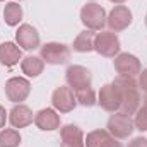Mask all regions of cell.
<instances>
[{
    "mask_svg": "<svg viewBox=\"0 0 147 147\" xmlns=\"http://www.w3.org/2000/svg\"><path fill=\"white\" fill-rule=\"evenodd\" d=\"M146 26H147V14H146Z\"/></svg>",
    "mask_w": 147,
    "mask_h": 147,
    "instance_id": "f546056e",
    "label": "cell"
},
{
    "mask_svg": "<svg viewBox=\"0 0 147 147\" xmlns=\"http://www.w3.org/2000/svg\"><path fill=\"white\" fill-rule=\"evenodd\" d=\"M0 2H3V0H0Z\"/></svg>",
    "mask_w": 147,
    "mask_h": 147,
    "instance_id": "4dcf8cb0",
    "label": "cell"
},
{
    "mask_svg": "<svg viewBox=\"0 0 147 147\" xmlns=\"http://www.w3.org/2000/svg\"><path fill=\"white\" fill-rule=\"evenodd\" d=\"M75 94V99L79 105L86 106V108H91L98 103L96 99V94H94V89L92 87H84V89H79V91H74Z\"/></svg>",
    "mask_w": 147,
    "mask_h": 147,
    "instance_id": "44dd1931",
    "label": "cell"
},
{
    "mask_svg": "<svg viewBox=\"0 0 147 147\" xmlns=\"http://www.w3.org/2000/svg\"><path fill=\"white\" fill-rule=\"evenodd\" d=\"M120 48H121L120 38L113 31H99L94 36V51L99 53L101 57L115 58L120 53Z\"/></svg>",
    "mask_w": 147,
    "mask_h": 147,
    "instance_id": "277c9868",
    "label": "cell"
},
{
    "mask_svg": "<svg viewBox=\"0 0 147 147\" xmlns=\"http://www.w3.org/2000/svg\"><path fill=\"white\" fill-rule=\"evenodd\" d=\"M9 121L14 128H24L28 125H31L34 121V116H33V110L22 103L16 105L10 113H9Z\"/></svg>",
    "mask_w": 147,
    "mask_h": 147,
    "instance_id": "5bb4252c",
    "label": "cell"
},
{
    "mask_svg": "<svg viewBox=\"0 0 147 147\" xmlns=\"http://www.w3.org/2000/svg\"><path fill=\"white\" fill-rule=\"evenodd\" d=\"M115 70L121 77H137L142 72L140 60L132 53H118L115 57Z\"/></svg>",
    "mask_w": 147,
    "mask_h": 147,
    "instance_id": "ba28073f",
    "label": "cell"
},
{
    "mask_svg": "<svg viewBox=\"0 0 147 147\" xmlns=\"http://www.w3.org/2000/svg\"><path fill=\"white\" fill-rule=\"evenodd\" d=\"M21 140V134L16 128H3L0 132V147H19Z\"/></svg>",
    "mask_w": 147,
    "mask_h": 147,
    "instance_id": "ffe728a7",
    "label": "cell"
},
{
    "mask_svg": "<svg viewBox=\"0 0 147 147\" xmlns=\"http://www.w3.org/2000/svg\"><path fill=\"white\" fill-rule=\"evenodd\" d=\"M139 89H142L144 92H147V69L139 74Z\"/></svg>",
    "mask_w": 147,
    "mask_h": 147,
    "instance_id": "cb8c5ba5",
    "label": "cell"
},
{
    "mask_svg": "<svg viewBox=\"0 0 147 147\" xmlns=\"http://www.w3.org/2000/svg\"><path fill=\"white\" fill-rule=\"evenodd\" d=\"M65 80L72 91H79L84 87H91L92 75L89 72V69H86L82 65H70L65 72Z\"/></svg>",
    "mask_w": 147,
    "mask_h": 147,
    "instance_id": "30bf717a",
    "label": "cell"
},
{
    "mask_svg": "<svg viewBox=\"0 0 147 147\" xmlns=\"http://www.w3.org/2000/svg\"><path fill=\"white\" fill-rule=\"evenodd\" d=\"M16 41L22 50H36L39 48V33L34 26L31 24H21L16 31Z\"/></svg>",
    "mask_w": 147,
    "mask_h": 147,
    "instance_id": "7c38bea8",
    "label": "cell"
},
{
    "mask_svg": "<svg viewBox=\"0 0 147 147\" xmlns=\"http://www.w3.org/2000/svg\"><path fill=\"white\" fill-rule=\"evenodd\" d=\"M108 134L115 139H128L132 135V132L135 130L134 120L130 115H123V113H113L108 120Z\"/></svg>",
    "mask_w": 147,
    "mask_h": 147,
    "instance_id": "5b68a950",
    "label": "cell"
},
{
    "mask_svg": "<svg viewBox=\"0 0 147 147\" xmlns=\"http://www.w3.org/2000/svg\"><path fill=\"white\" fill-rule=\"evenodd\" d=\"M31 94V84L28 79L24 77H10L5 82V96L9 101L19 105L22 101L28 99V96Z\"/></svg>",
    "mask_w": 147,
    "mask_h": 147,
    "instance_id": "8992f818",
    "label": "cell"
},
{
    "mask_svg": "<svg viewBox=\"0 0 147 147\" xmlns=\"http://www.w3.org/2000/svg\"><path fill=\"white\" fill-rule=\"evenodd\" d=\"M94 33L86 29L82 33H79L77 38L74 39V50L79 51V53H89L94 50Z\"/></svg>",
    "mask_w": 147,
    "mask_h": 147,
    "instance_id": "ac0fdd59",
    "label": "cell"
},
{
    "mask_svg": "<svg viewBox=\"0 0 147 147\" xmlns=\"http://www.w3.org/2000/svg\"><path fill=\"white\" fill-rule=\"evenodd\" d=\"M144 105L147 106V92H146V96H144Z\"/></svg>",
    "mask_w": 147,
    "mask_h": 147,
    "instance_id": "f1b7e54d",
    "label": "cell"
},
{
    "mask_svg": "<svg viewBox=\"0 0 147 147\" xmlns=\"http://www.w3.org/2000/svg\"><path fill=\"white\" fill-rule=\"evenodd\" d=\"M106 10L96 2H89L80 9V21L89 31H103V28L106 26Z\"/></svg>",
    "mask_w": 147,
    "mask_h": 147,
    "instance_id": "7a4b0ae2",
    "label": "cell"
},
{
    "mask_svg": "<svg viewBox=\"0 0 147 147\" xmlns=\"http://www.w3.org/2000/svg\"><path fill=\"white\" fill-rule=\"evenodd\" d=\"M51 105H53V110L60 113H70L77 106V99L69 86H60L51 94Z\"/></svg>",
    "mask_w": 147,
    "mask_h": 147,
    "instance_id": "9c48e42d",
    "label": "cell"
},
{
    "mask_svg": "<svg viewBox=\"0 0 147 147\" xmlns=\"http://www.w3.org/2000/svg\"><path fill=\"white\" fill-rule=\"evenodd\" d=\"M22 19V7L17 2H9L5 3L3 9V21L7 26H17Z\"/></svg>",
    "mask_w": 147,
    "mask_h": 147,
    "instance_id": "d6986e66",
    "label": "cell"
},
{
    "mask_svg": "<svg viewBox=\"0 0 147 147\" xmlns=\"http://www.w3.org/2000/svg\"><path fill=\"white\" fill-rule=\"evenodd\" d=\"M43 69H45V60L41 57H34V55H29L26 58L21 60V70L22 74H26L28 77H38L43 74Z\"/></svg>",
    "mask_w": 147,
    "mask_h": 147,
    "instance_id": "e0dca14e",
    "label": "cell"
},
{
    "mask_svg": "<svg viewBox=\"0 0 147 147\" xmlns=\"http://www.w3.org/2000/svg\"><path fill=\"white\" fill-rule=\"evenodd\" d=\"M19 60H22V51L19 48V45L12 43V41H5L0 45V63L5 67H14L19 63Z\"/></svg>",
    "mask_w": 147,
    "mask_h": 147,
    "instance_id": "2e32d148",
    "label": "cell"
},
{
    "mask_svg": "<svg viewBox=\"0 0 147 147\" xmlns=\"http://www.w3.org/2000/svg\"><path fill=\"white\" fill-rule=\"evenodd\" d=\"M60 147H86L84 132L77 125H65L60 128Z\"/></svg>",
    "mask_w": 147,
    "mask_h": 147,
    "instance_id": "9a60e30c",
    "label": "cell"
},
{
    "mask_svg": "<svg viewBox=\"0 0 147 147\" xmlns=\"http://www.w3.org/2000/svg\"><path fill=\"white\" fill-rule=\"evenodd\" d=\"M111 137L110 134H108V130H92V132H89L87 134V137L84 139V142H86V147H101V144Z\"/></svg>",
    "mask_w": 147,
    "mask_h": 147,
    "instance_id": "7402d4cb",
    "label": "cell"
},
{
    "mask_svg": "<svg viewBox=\"0 0 147 147\" xmlns=\"http://www.w3.org/2000/svg\"><path fill=\"white\" fill-rule=\"evenodd\" d=\"M101 147H123V146H121V142H118V139H115V137H108V139L101 144Z\"/></svg>",
    "mask_w": 147,
    "mask_h": 147,
    "instance_id": "484cf974",
    "label": "cell"
},
{
    "mask_svg": "<svg viewBox=\"0 0 147 147\" xmlns=\"http://www.w3.org/2000/svg\"><path fill=\"white\" fill-rule=\"evenodd\" d=\"M5 121H7V111H5V108L0 105V128L5 127Z\"/></svg>",
    "mask_w": 147,
    "mask_h": 147,
    "instance_id": "4316f807",
    "label": "cell"
},
{
    "mask_svg": "<svg viewBox=\"0 0 147 147\" xmlns=\"http://www.w3.org/2000/svg\"><path fill=\"white\" fill-rule=\"evenodd\" d=\"M132 19H134L132 10L127 5H115L111 9V12L108 14L106 24L110 26V31L120 33V31H125L132 24Z\"/></svg>",
    "mask_w": 147,
    "mask_h": 147,
    "instance_id": "52a82bcc",
    "label": "cell"
},
{
    "mask_svg": "<svg viewBox=\"0 0 147 147\" xmlns=\"http://www.w3.org/2000/svg\"><path fill=\"white\" fill-rule=\"evenodd\" d=\"M110 2H113V3H116V5H121V3H125L127 0H110Z\"/></svg>",
    "mask_w": 147,
    "mask_h": 147,
    "instance_id": "83f0119b",
    "label": "cell"
},
{
    "mask_svg": "<svg viewBox=\"0 0 147 147\" xmlns=\"http://www.w3.org/2000/svg\"><path fill=\"white\" fill-rule=\"evenodd\" d=\"M135 118H134V125L139 132H147V106H140L139 110L134 113Z\"/></svg>",
    "mask_w": 147,
    "mask_h": 147,
    "instance_id": "603a6c76",
    "label": "cell"
},
{
    "mask_svg": "<svg viewBox=\"0 0 147 147\" xmlns=\"http://www.w3.org/2000/svg\"><path fill=\"white\" fill-rule=\"evenodd\" d=\"M113 84L118 87L120 99H121L118 113L134 115L140 108V89H139V84L132 77H121V75H118L113 80Z\"/></svg>",
    "mask_w": 147,
    "mask_h": 147,
    "instance_id": "6da1fadb",
    "label": "cell"
},
{
    "mask_svg": "<svg viewBox=\"0 0 147 147\" xmlns=\"http://www.w3.org/2000/svg\"><path fill=\"white\" fill-rule=\"evenodd\" d=\"M39 57L50 65H65L70 60V48L63 43H45L39 46Z\"/></svg>",
    "mask_w": 147,
    "mask_h": 147,
    "instance_id": "3957f363",
    "label": "cell"
},
{
    "mask_svg": "<svg viewBox=\"0 0 147 147\" xmlns=\"http://www.w3.org/2000/svg\"><path fill=\"white\" fill-rule=\"evenodd\" d=\"M34 123L43 132H53L60 128V115L53 108H43L34 115Z\"/></svg>",
    "mask_w": 147,
    "mask_h": 147,
    "instance_id": "4fadbf2b",
    "label": "cell"
},
{
    "mask_svg": "<svg viewBox=\"0 0 147 147\" xmlns=\"http://www.w3.org/2000/svg\"><path fill=\"white\" fill-rule=\"evenodd\" d=\"M120 91L118 87L110 82V84H105L101 89H99V94H98V105L103 108L105 111H110V113H118L120 111Z\"/></svg>",
    "mask_w": 147,
    "mask_h": 147,
    "instance_id": "8fae6325",
    "label": "cell"
},
{
    "mask_svg": "<svg viewBox=\"0 0 147 147\" xmlns=\"http://www.w3.org/2000/svg\"><path fill=\"white\" fill-rule=\"evenodd\" d=\"M128 147H147V139L135 137V139H132V142H128Z\"/></svg>",
    "mask_w": 147,
    "mask_h": 147,
    "instance_id": "d4e9b609",
    "label": "cell"
}]
</instances>
